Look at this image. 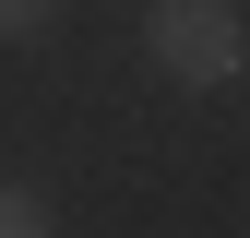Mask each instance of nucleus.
<instances>
[{
  "label": "nucleus",
  "instance_id": "obj_1",
  "mask_svg": "<svg viewBox=\"0 0 250 238\" xmlns=\"http://www.w3.org/2000/svg\"><path fill=\"white\" fill-rule=\"evenodd\" d=\"M143 48H155L167 83H227L250 60V24H238V0H155V12H143Z\"/></svg>",
  "mask_w": 250,
  "mask_h": 238
},
{
  "label": "nucleus",
  "instance_id": "obj_2",
  "mask_svg": "<svg viewBox=\"0 0 250 238\" xmlns=\"http://www.w3.org/2000/svg\"><path fill=\"white\" fill-rule=\"evenodd\" d=\"M0 238H60V226H48V202L24 191V178H0Z\"/></svg>",
  "mask_w": 250,
  "mask_h": 238
},
{
  "label": "nucleus",
  "instance_id": "obj_3",
  "mask_svg": "<svg viewBox=\"0 0 250 238\" xmlns=\"http://www.w3.org/2000/svg\"><path fill=\"white\" fill-rule=\"evenodd\" d=\"M48 12L60 0H0V36H48Z\"/></svg>",
  "mask_w": 250,
  "mask_h": 238
}]
</instances>
